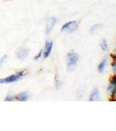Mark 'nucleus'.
I'll use <instances>...</instances> for the list:
<instances>
[{
	"label": "nucleus",
	"mask_w": 116,
	"mask_h": 131,
	"mask_svg": "<svg viewBox=\"0 0 116 131\" xmlns=\"http://www.w3.org/2000/svg\"><path fill=\"white\" fill-rule=\"evenodd\" d=\"M101 26H102L101 24H96V25H92L91 27V29H90V33H91L92 35H95V33L98 32V31L100 30V28Z\"/></svg>",
	"instance_id": "11"
},
{
	"label": "nucleus",
	"mask_w": 116,
	"mask_h": 131,
	"mask_svg": "<svg viewBox=\"0 0 116 131\" xmlns=\"http://www.w3.org/2000/svg\"><path fill=\"white\" fill-rule=\"evenodd\" d=\"M25 75V71H20L18 72V73H14L12 75H10L6 78H4V79H0V84H5V83H13V82H16L19 80L22 79Z\"/></svg>",
	"instance_id": "2"
},
{
	"label": "nucleus",
	"mask_w": 116,
	"mask_h": 131,
	"mask_svg": "<svg viewBox=\"0 0 116 131\" xmlns=\"http://www.w3.org/2000/svg\"><path fill=\"white\" fill-rule=\"evenodd\" d=\"M112 67H113V72H116V62H115V60L113 61V63H112Z\"/></svg>",
	"instance_id": "16"
},
{
	"label": "nucleus",
	"mask_w": 116,
	"mask_h": 131,
	"mask_svg": "<svg viewBox=\"0 0 116 131\" xmlns=\"http://www.w3.org/2000/svg\"><path fill=\"white\" fill-rule=\"evenodd\" d=\"M78 26H79V25H78L77 21H70V22L66 23L63 25L62 28H61V31L68 33L73 32V31H74L78 28Z\"/></svg>",
	"instance_id": "3"
},
{
	"label": "nucleus",
	"mask_w": 116,
	"mask_h": 131,
	"mask_svg": "<svg viewBox=\"0 0 116 131\" xmlns=\"http://www.w3.org/2000/svg\"><path fill=\"white\" fill-rule=\"evenodd\" d=\"M52 46H53V43H52V41H46L45 49L43 50V53H44V57H45V58H47L51 54L52 49Z\"/></svg>",
	"instance_id": "6"
},
{
	"label": "nucleus",
	"mask_w": 116,
	"mask_h": 131,
	"mask_svg": "<svg viewBox=\"0 0 116 131\" xmlns=\"http://www.w3.org/2000/svg\"><path fill=\"white\" fill-rule=\"evenodd\" d=\"M79 60V56L74 51H71L66 56V69L68 72L73 71L76 68L78 61Z\"/></svg>",
	"instance_id": "1"
},
{
	"label": "nucleus",
	"mask_w": 116,
	"mask_h": 131,
	"mask_svg": "<svg viewBox=\"0 0 116 131\" xmlns=\"http://www.w3.org/2000/svg\"><path fill=\"white\" fill-rule=\"evenodd\" d=\"M57 22V19L53 17H51V18H48L47 23H46V28H45V33L46 34H49V33L52 31V30L53 29L54 25H55Z\"/></svg>",
	"instance_id": "4"
},
{
	"label": "nucleus",
	"mask_w": 116,
	"mask_h": 131,
	"mask_svg": "<svg viewBox=\"0 0 116 131\" xmlns=\"http://www.w3.org/2000/svg\"><path fill=\"white\" fill-rule=\"evenodd\" d=\"M5 101H13V95H10V94H8V95L5 97Z\"/></svg>",
	"instance_id": "13"
},
{
	"label": "nucleus",
	"mask_w": 116,
	"mask_h": 131,
	"mask_svg": "<svg viewBox=\"0 0 116 131\" xmlns=\"http://www.w3.org/2000/svg\"><path fill=\"white\" fill-rule=\"evenodd\" d=\"M107 92L110 93L111 97H112V101H115V92H116V84H111L110 86L107 88Z\"/></svg>",
	"instance_id": "10"
},
{
	"label": "nucleus",
	"mask_w": 116,
	"mask_h": 131,
	"mask_svg": "<svg viewBox=\"0 0 116 131\" xmlns=\"http://www.w3.org/2000/svg\"><path fill=\"white\" fill-rule=\"evenodd\" d=\"M7 60V55H5V56H3L1 59H0V66L1 65H3L4 64V62H5V60Z\"/></svg>",
	"instance_id": "14"
},
{
	"label": "nucleus",
	"mask_w": 116,
	"mask_h": 131,
	"mask_svg": "<svg viewBox=\"0 0 116 131\" xmlns=\"http://www.w3.org/2000/svg\"><path fill=\"white\" fill-rule=\"evenodd\" d=\"M100 47L103 51L108 50V44H107V41L106 39H103L102 40V42H101V44H100Z\"/></svg>",
	"instance_id": "12"
},
{
	"label": "nucleus",
	"mask_w": 116,
	"mask_h": 131,
	"mask_svg": "<svg viewBox=\"0 0 116 131\" xmlns=\"http://www.w3.org/2000/svg\"><path fill=\"white\" fill-rule=\"evenodd\" d=\"M29 55V49L28 48H21L18 50V52H17V56L19 60H25L27 58V56Z\"/></svg>",
	"instance_id": "7"
},
{
	"label": "nucleus",
	"mask_w": 116,
	"mask_h": 131,
	"mask_svg": "<svg viewBox=\"0 0 116 131\" xmlns=\"http://www.w3.org/2000/svg\"><path fill=\"white\" fill-rule=\"evenodd\" d=\"M107 63H108L107 57H105V58L102 60V61H101V62L100 63L99 67H98V71L100 72V73H102V72H104V70L106 69V67H107Z\"/></svg>",
	"instance_id": "9"
},
{
	"label": "nucleus",
	"mask_w": 116,
	"mask_h": 131,
	"mask_svg": "<svg viewBox=\"0 0 116 131\" xmlns=\"http://www.w3.org/2000/svg\"><path fill=\"white\" fill-rule=\"evenodd\" d=\"M28 92H23L17 95H13V101H26L29 99Z\"/></svg>",
	"instance_id": "5"
},
{
	"label": "nucleus",
	"mask_w": 116,
	"mask_h": 131,
	"mask_svg": "<svg viewBox=\"0 0 116 131\" xmlns=\"http://www.w3.org/2000/svg\"><path fill=\"white\" fill-rule=\"evenodd\" d=\"M42 53H43V50H41V51H40V52H39V53H38V54H37V55H36V56H35L34 60H39V58H40V57H41V55H42Z\"/></svg>",
	"instance_id": "15"
},
{
	"label": "nucleus",
	"mask_w": 116,
	"mask_h": 131,
	"mask_svg": "<svg viewBox=\"0 0 116 131\" xmlns=\"http://www.w3.org/2000/svg\"><path fill=\"white\" fill-rule=\"evenodd\" d=\"M99 99H100V93H99V90H98V88H94L91 93V95L89 97V101H99Z\"/></svg>",
	"instance_id": "8"
}]
</instances>
